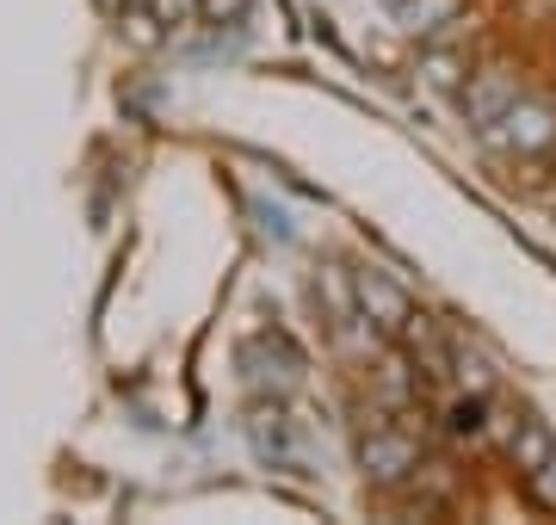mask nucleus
I'll list each match as a JSON object with an SVG mask.
<instances>
[{
	"mask_svg": "<svg viewBox=\"0 0 556 525\" xmlns=\"http://www.w3.org/2000/svg\"><path fill=\"white\" fill-rule=\"evenodd\" d=\"M482 137L495 142V149H519V155H532V149H544V142L556 137V118L544 112V105H519L514 100L495 124H489V130H482Z\"/></svg>",
	"mask_w": 556,
	"mask_h": 525,
	"instance_id": "nucleus-1",
	"label": "nucleus"
},
{
	"mask_svg": "<svg viewBox=\"0 0 556 525\" xmlns=\"http://www.w3.org/2000/svg\"><path fill=\"white\" fill-rule=\"evenodd\" d=\"M358 458H365V476H371V483H402V476L420 464V445L408 439V433L378 426V433L365 439V451H358Z\"/></svg>",
	"mask_w": 556,
	"mask_h": 525,
	"instance_id": "nucleus-2",
	"label": "nucleus"
},
{
	"mask_svg": "<svg viewBox=\"0 0 556 525\" xmlns=\"http://www.w3.org/2000/svg\"><path fill=\"white\" fill-rule=\"evenodd\" d=\"M514 100H519L514 68H482V75H470V87H464V112H470L477 130H489V124H495Z\"/></svg>",
	"mask_w": 556,
	"mask_h": 525,
	"instance_id": "nucleus-3",
	"label": "nucleus"
},
{
	"mask_svg": "<svg viewBox=\"0 0 556 525\" xmlns=\"http://www.w3.org/2000/svg\"><path fill=\"white\" fill-rule=\"evenodd\" d=\"M358 304H365V316H371L378 328H390V334H396V328H408V316H415V309H408V297H402L390 279H378V272H358Z\"/></svg>",
	"mask_w": 556,
	"mask_h": 525,
	"instance_id": "nucleus-4",
	"label": "nucleus"
},
{
	"mask_svg": "<svg viewBox=\"0 0 556 525\" xmlns=\"http://www.w3.org/2000/svg\"><path fill=\"white\" fill-rule=\"evenodd\" d=\"M551 458H556V439H551V433H544L538 421H519V433H514V464L532 476V470L551 464Z\"/></svg>",
	"mask_w": 556,
	"mask_h": 525,
	"instance_id": "nucleus-5",
	"label": "nucleus"
},
{
	"mask_svg": "<svg viewBox=\"0 0 556 525\" xmlns=\"http://www.w3.org/2000/svg\"><path fill=\"white\" fill-rule=\"evenodd\" d=\"M457 7L464 0H402V20H408V31H439L457 20Z\"/></svg>",
	"mask_w": 556,
	"mask_h": 525,
	"instance_id": "nucleus-6",
	"label": "nucleus"
},
{
	"mask_svg": "<svg viewBox=\"0 0 556 525\" xmlns=\"http://www.w3.org/2000/svg\"><path fill=\"white\" fill-rule=\"evenodd\" d=\"M420 75L452 93V87H464V56H452V50H427V56H420Z\"/></svg>",
	"mask_w": 556,
	"mask_h": 525,
	"instance_id": "nucleus-7",
	"label": "nucleus"
},
{
	"mask_svg": "<svg viewBox=\"0 0 556 525\" xmlns=\"http://www.w3.org/2000/svg\"><path fill=\"white\" fill-rule=\"evenodd\" d=\"M149 13H155V25H186L199 13V0H149Z\"/></svg>",
	"mask_w": 556,
	"mask_h": 525,
	"instance_id": "nucleus-8",
	"label": "nucleus"
},
{
	"mask_svg": "<svg viewBox=\"0 0 556 525\" xmlns=\"http://www.w3.org/2000/svg\"><path fill=\"white\" fill-rule=\"evenodd\" d=\"M526 483H532L538 507H551V513H556V458H551V464H538L532 476H526Z\"/></svg>",
	"mask_w": 556,
	"mask_h": 525,
	"instance_id": "nucleus-9",
	"label": "nucleus"
},
{
	"mask_svg": "<svg viewBox=\"0 0 556 525\" xmlns=\"http://www.w3.org/2000/svg\"><path fill=\"white\" fill-rule=\"evenodd\" d=\"M204 13H211V20H241V7H248V0H199Z\"/></svg>",
	"mask_w": 556,
	"mask_h": 525,
	"instance_id": "nucleus-10",
	"label": "nucleus"
}]
</instances>
